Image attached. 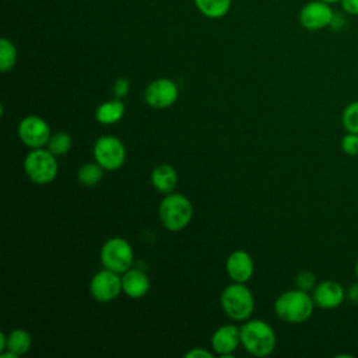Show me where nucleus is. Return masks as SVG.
I'll use <instances>...</instances> for the list:
<instances>
[{"label":"nucleus","instance_id":"nucleus-1","mask_svg":"<svg viewBox=\"0 0 358 358\" xmlns=\"http://www.w3.org/2000/svg\"><path fill=\"white\" fill-rule=\"evenodd\" d=\"M313 305V298H310L306 291L296 288L282 292L274 302V310L284 322L301 323L310 317Z\"/></svg>","mask_w":358,"mask_h":358},{"label":"nucleus","instance_id":"nucleus-2","mask_svg":"<svg viewBox=\"0 0 358 358\" xmlns=\"http://www.w3.org/2000/svg\"><path fill=\"white\" fill-rule=\"evenodd\" d=\"M241 343L243 348L255 357H267L275 347V334L268 323L260 319L242 324Z\"/></svg>","mask_w":358,"mask_h":358},{"label":"nucleus","instance_id":"nucleus-3","mask_svg":"<svg viewBox=\"0 0 358 358\" xmlns=\"http://www.w3.org/2000/svg\"><path fill=\"white\" fill-rule=\"evenodd\" d=\"M193 206L190 200L179 193H168L159 204V218L169 231H180L190 222Z\"/></svg>","mask_w":358,"mask_h":358},{"label":"nucleus","instance_id":"nucleus-4","mask_svg":"<svg viewBox=\"0 0 358 358\" xmlns=\"http://www.w3.org/2000/svg\"><path fill=\"white\" fill-rule=\"evenodd\" d=\"M24 171L34 183H50L57 175L56 155L49 150L32 148L24 159Z\"/></svg>","mask_w":358,"mask_h":358},{"label":"nucleus","instance_id":"nucleus-5","mask_svg":"<svg viewBox=\"0 0 358 358\" xmlns=\"http://www.w3.org/2000/svg\"><path fill=\"white\" fill-rule=\"evenodd\" d=\"M221 305L225 313L234 320H245L253 312V295L243 282L228 285L221 294Z\"/></svg>","mask_w":358,"mask_h":358},{"label":"nucleus","instance_id":"nucleus-6","mask_svg":"<svg viewBox=\"0 0 358 358\" xmlns=\"http://www.w3.org/2000/svg\"><path fill=\"white\" fill-rule=\"evenodd\" d=\"M133 249L130 243L119 236L108 239L101 249V262L105 268L117 274L126 273L133 264Z\"/></svg>","mask_w":358,"mask_h":358},{"label":"nucleus","instance_id":"nucleus-7","mask_svg":"<svg viewBox=\"0 0 358 358\" xmlns=\"http://www.w3.org/2000/svg\"><path fill=\"white\" fill-rule=\"evenodd\" d=\"M94 157L105 171H115L124 164L126 148L119 138L102 136L94 144Z\"/></svg>","mask_w":358,"mask_h":358},{"label":"nucleus","instance_id":"nucleus-8","mask_svg":"<svg viewBox=\"0 0 358 358\" xmlns=\"http://www.w3.org/2000/svg\"><path fill=\"white\" fill-rule=\"evenodd\" d=\"M334 11L331 6L322 0L306 3L299 11V22L308 31H319L331 24Z\"/></svg>","mask_w":358,"mask_h":358},{"label":"nucleus","instance_id":"nucleus-9","mask_svg":"<svg viewBox=\"0 0 358 358\" xmlns=\"http://www.w3.org/2000/svg\"><path fill=\"white\" fill-rule=\"evenodd\" d=\"M179 90L175 81L169 78H157L148 84L144 92L145 102L155 109H165L178 99Z\"/></svg>","mask_w":358,"mask_h":358},{"label":"nucleus","instance_id":"nucleus-10","mask_svg":"<svg viewBox=\"0 0 358 358\" xmlns=\"http://www.w3.org/2000/svg\"><path fill=\"white\" fill-rule=\"evenodd\" d=\"M18 137L29 148H42L49 143L50 129L39 116H27L18 124Z\"/></svg>","mask_w":358,"mask_h":358},{"label":"nucleus","instance_id":"nucleus-11","mask_svg":"<svg viewBox=\"0 0 358 358\" xmlns=\"http://www.w3.org/2000/svg\"><path fill=\"white\" fill-rule=\"evenodd\" d=\"M120 291H123L122 278L112 270H101L91 278L90 292L98 302H109L115 299Z\"/></svg>","mask_w":358,"mask_h":358},{"label":"nucleus","instance_id":"nucleus-12","mask_svg":"<svg viewBox=\"0 0 358 358\" xmlns=\"http://www.w3.org/2000/svg\"><path fill=\"white\" fill-rule=\"evenodd\" d=\"M313 302L322 309H334L345 298V291L337 281L326 280L313 288Z\"/></svg>","mask_w":358,"mask_h":358},{"label":"nucleus","instance_id":"nucleus-13","mask_svg":"<svg viewBox=\"0 0 358 358\" xmlns=\"http://www.w3.org/2000/svg\"><path fill=\"white\" fill-rule=\"evenodd\" d=\"M241 343V330L235 324H224L218 327L213 337L211 345L222 358H229Z\"/></svg>","mask_w":358,"mask_h":358},{"label":"nucleus","instance_id":"nucleus-14","mask_svg":"<svg viewBox=\"0 0 358 358\" xmlns=\"http://www.w3.org/2000/svg\"><path fill=\"white\" fill-rule=\"evenodd\" d=\"M227 273L234 282H246L253 274V260L245 250H235L227 259Z\"/></svg>","mask_w":358,"mask_h":358},{"label":"nucleus","instance_id":"nucleus-15","mask_svg":"<svg viewBox=\"0 0 358 358\" xmlns=\"http://www.w3.org/2000/svg\"><path fill=\"white\" fill-rule=\"evenodd\" d=\"M122 288L123 292L130 298H141L148 292L150 280L141 270L129 268L126 273H123Z\"/></svg>","mask_w":358,"mask_h":358},{"label":"nucleus","instance_id":"nucleus-16","mask_svg":"<svg viewBox=\"0 0 358 358\" xmlns=\"http://www.w3.org/2000/svg\"><path fill=\"white\" fill-rule=\"evenodd\" d=\"M151 183L161 193H171L178 183V173L169 164H161L151 172Z\"/></svg>","mask_w":358,"mask_h":358},{"label":"nucleus","instance_id":"nucleus-17","mask_svg":"<svg viewBox=\"0 0 358 358\" xmlns=\"http://www.w3.org/2000/svg\"><path fill=\"white\" fill-rule=\"evenodd\" d=\"M123 113H124V105L117 98L115 101H108L99 105L95 112V119L102 124H112L119 122L123 117Z\"/></svg>","mask_w":358,"mask_h":358},{"label":"nucleus","instance_id":"nucleus-18","mask_svg":"<svg viewBox=\"0 0 358 358\" xmlns=\"http://www.w3.org/2000/svg\"><path fill=\"white\" fill-rule=\"evenodd\" d=\"M196 8L207 18H222L228 14L232 0H193Z\"/></svg>","mask_w":358,"mask_h":358},{"label":"nucleus","instance_id":"nucleus-19","mask_svg":"<svg viewBox=\"0 0 358 358\" xmlns=\"http://www.w3.org/2000/svg\"><path fill=\"white\" fill-rule=\"evenodd\" d=\"M32 344V337L27 330L15 329L7 334V350L13 351L17 355L28 352Z\"/></svg>","mask_w":358,"mask_h":358},{"label":"nucleus","instance_id":"nucleus-20","mask_svg":"<svg viewBox=\"0 0 358 358\" xmlns=\"http://www.w3.org/2000/svg\"><path fill=\"white\" fill-rule=\"evenodd\" d=\"M103 171L105 169L98 162H87L78 169L77 179L80 183L85 186H94L98 182H101L103 176Z\"/></svg>","mask_w":358,"mask_h":358},{"label":"nucleus","instance_id":"nucleus-21","mask_svg":"<svg viewBox=\"0 0 358 358\" xmlns=\"http://www.w3.org/2000/svg\"><path fill=\"white\" fill-rule=\"evenodd\" d=\"M17 62V49L15 45L7 39L1 38L0 39V71L7 73L13 70Z\"/></svg>","mask_w":358,"mask_h":358},{"label":"nucleus","instance_id":"nucleus-22","mask_svg":"<svg viewBox=\"0 0 358 358\" xmlns=\"http://www.w3.org/2000/svg\"><path fill=\"white\" fill-rule=\"evenodd\" d=\"M48 147H49V151L53 152L56 157L63 155V154L69 152V150L71 148V138L67 133L57 131L50 136Z\"/></svg>","mask_w":358,"mask_h":358},{"label":"nucleus","instance_id":"nucleus-23","mask_svg":"<svg viewBox=\"0 0 358 358\" xmlns=\"http://www.w3.org/2000/svg\"><path fill=\"white\" fill-rule=\"evenodd\" d=\"M343 126L348 133L358 134V101L351 102L343 112Z\"/></svg>","mask_w":358,"mask_h":358},{"label":"nucleus","instance_id":"nucleus-24","mask_svg":"<svg viewBox=\"0 0 358 358\" xmlns=\"http://www.w3.org/2000/svg\"><path fill=\"white\" fill-rule=\"evenodd\" d=\"M315 282H316V278H315V275L310 273V271H308V270H305V271H301L298 275H296V278H295V284H296V288L298 289H302V291H312L316 285H315Z\"/></svg>","mask_w":358,"mask_h":358},{"label":"nucleus","instance_id":"nucleus-25","mask_svg":"<svg viewBox=\"0 0 358 358\" xmlns=\"http://www.w3.org/2000/svg\"><path fill=\"white\" fill-rule=\"evenodd\" d=\"M341 148L350 157L358 155V134L357 133L345 134L341 140Z\"/></svg>","mask_w":358,"mask_h":358},{"label":"nucleus","instance_id":"nucleus-26","mask_svg":"<svg viewBox=\"0 0 358 358\" xmlns=\"http://www.w3.org/2000/svg\"><path fill=\"white\" fill-rule=\"evenodd\" d=\"M113 92L116 98H123L129 92V81L126 78H117L113 84Z\"/></svg>","mask_w":358,"mask_h":358},{"label":"nucleus","instance_id":"nucleus-27","mask_svg":"<svg viewBox=\"0 0 358 358\" xmlns=\"http://www.w3.org/2000/svg\"><path fill=\"white\" fill-rule=\"evenodd\" d=\"M338 3L348 15H358V0H340Z\"/></svg>","mask_w":358,"mask_h":358},{"label":"nucleus","instance_id":"nucleus-28","mask_svg":"<svg viewBox=\"0 0 358 358\" xmlns=\"http://www.w3.org/2000/svg\"><path fill=\"white\" fill-rule=\"evenodd\" d=\"M186 358H211L213 354L206 351V350H201V348H193L190 351H187L185 354Z\"/></svg>","mask_w":358,"mask_h":358},{"label":"nucleus","instance_id":"nucleus-29","mask_svg":"<svg viewBox=\"0 0 358 358\" xmlns=\"http://www.w3.org/2000/svg\"><path fill=\"white\" fill-rule=\"evenodd\" d=\"M347 298H348L351 302L358 303V282L348 287V289H347Z\"/></svg>","mask_w":358,"mask_h":358},{"label":"nucleus","instance_id":"nucleus-30","mask_svg":"<svg viewBox=\"0 0 358 358\" xmlns=\"http://www.w3.org/2000/svg\"><path fill=\"white\" fill-rule=\"evenodd\" d=\"M322 1H326V3H329V4H333V3H337V1H340V0H322Z\"/></svg>","mask_w":358,"mask_h":358},{"label":"nucleus","instance_id":"nucleus-31","mask_svg":"<svg viewBox=\"0 0 358 358\" xmlns=\"http://www.w3.org/2000/svg\"><path fill=\"white\" fill-rule=\"evenodd\" d=\"M355 273H357V278H358V260H357V264H355Z\"/></svg>","mask_w":358,"mask_h":358}]
</instances>
